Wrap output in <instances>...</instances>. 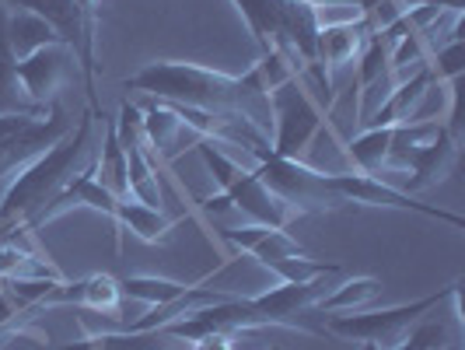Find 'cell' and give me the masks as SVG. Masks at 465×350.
<instances>
[{
  "instance_id": "1",
  "label": "cell",
  "mask_w": 465,
  "mask_h": 350,
  "mask_svg": "<svg viewBox=\"0 0 465 350\" xmlns=\"http://www.w3.org/2000/svg\"><path fill=\"white\" fill-rule=\"evenodd\" d=\"M126 92H143L158 102L172 105H189V109H207V113H242L256 119L270 134V92L262 85L259 67H252L242 77L221 74L200 64H183V60H158L137 70L134 77L123 81Z\"/></svg>"
},
{
  "instance_id": "2",
  "label": "cell",
  "mask_w": 465,
  "mask_h": 350,
  "mask_svg": "<svg viewBox=\"0 0 465 350\" xmlns=\"http://www.w3.org/2000/svg\"><path fill=\"white\" fill-rule=\"evenodd\" d=\"M92 109L77 119V130H70L64 140H56L49 151H43L39 158L18 168V175L11 179V186L0 200V225H28L43 207H49L64 189L74 183V175L84 168L88 162H94L92 155Z\"/></svg>"
},
{
  "instance_id": "3",
  "label": "cell",
  "mask_w": 465,
  "mask_h": 350,
  "mask_svg": "<svg viewBox=\"0 0 465 350\" xmlns=\"http://www.w3.org/2000/svg\"><path fill=\"white\" fill-rule=\"evenodd\" d=\"M245 18L252 39L262 53H280L298 74H315L322 88H332V77L319 67V25L315 11L304 0H232Z\"/></svg>"
},
{
  "instance_id": "4",
  "label": "cell",
  "mask_w": 465,
  "mask_h": 350,
  "mask_svg": "<svg viewBox=\"0 0 465 350\" xmlns=\"http://www.w3.org/2000/svg\"><path fill=\"white\" fill-rule=\"evenodd\" d=\"M196 151H200V158L207 162L210 175L217 179L221 193L232 200V207L242 210V214H249V217H252V225L287 228L291 221H298V217H302V214L291 207L287 200H280L277 193L266 186L256 172H249V168H242L234 158H228L213 140H200V144H196Z\"/></svg>"
},
{
  "instance_id": "5",
  "label": "cell",
  "mask_w": 465,
  "mask_h": 350,
  "mask_svg": "<svg viewBox=\"0 0 465 350\" xmlns=\"http://www.w3.org/2000/svg\"><path fill=\"white\" fill-rule=\"evenodd\" d=\"M256 155V175L266 186L277 193L280 200H287L298 214H326V210L347 207V200L336 193L329 172H319L302 158H283L273 151V144L252 147Z\"/></svg>"
},
{
  "instance_id": "6",
  "label": "cell",
  "mask_w": 465,
  "mask_h": 350,
  "mask_svg": "<svg viewBox=\"0 0 465 350\" xmlns=\"http://www.w3.org/2000/svg\"><path fill=\"white\" fill-rule=\"evenodd\" d=\"M459 280L448 284L438 295L417 298L413 305H396V308H374V312H340L329 319L326 333L332 336H347V340H361V344H378L381 350L396 347L410 336V329L417 326L427 312H434L441 302L455 295Z\"/></svg>"
},
{
  "instance_id": "7",
  "label": "cell",
  "mask_w": 465,
  "mask_h": 350,
  "mask_svg": "<svg viewBox=\"0 0 465 350\" xmlns=\"http://www.w3.org/2000/svg\"><path fill=\"white\" fill-rule=\"evenodd\" d=\"M270 123H273V151L283 158H302L312 140L322 134V113L302 88V77H291L270 88Z\"/></svg>"
},
{
  "instance_id": "8",
  "label": "cell",
  "mask_w": 465,
  "mask_h": 350,
  "mask_svg": "<svg viewBox=\"0 0 465 350\" xmlns=\"http://www.w3.org/2000/svg\"><path fill=\"white\" fill-rule=\"evenodd\" d=\"M332 179V186L336 193L347 200V204H364V207H396V210H417L423 217H434V221H444V225H451V228H465V221L459 214H451V210H441V207H430V204H420L413 200L410 193H402V189L389 186L385 179H378V175H364V172H336V175H329Z\"/></svg>"
},
{
  "instance_id": "9",
  "label": "cell",
  "mask_w": 465,
  "mask_h": 350,
  "mask_svg": "<svg viewBox=\"0 0 465 350\" xmlns=\"http://www.w3.org/2000/svg\"><path fill=\"white\" fill-rule=\"evenodd\" d=\"M70 130H74V119H67V113L53 102V109H49L46 116L32 119L25 130H18L15 137H7L0 144V175L25 168L32 158H39L43 151H49L56 140L67 137Z\"/></svg>"
},
{
  "instance_id": "10",
  "label": "cell",
  "mask_w": 465,
  "mask_h": 350,
  "mask_svg": "<svg viewBox=\"0 0 465 350\" xmlns=\"http://www.w3.org/2000/svg\"><path fill=\"white\" fill-rule=\"evenodd\" d=\"M140 116H143V144H147V155L158 158L162 165L175 162V155L186 147V140H196V134L183 123L179 109H175L172 102H158V98H154V105L140 109Z\"/></svg>"
},
{
  "instance_id": "11",
  "label": "cell",
  "mask_w": 465,
  "mask_h": 350,
  "mask_svg": "<svg viewBox=\"0 0 465 350\" xmlns=\"http://www.w3.org/2000/svg\"><path fill=\"white\" fill-rule=\"evenodd\" d=\"M70 60H74V53H70L67 46L35 49L32 56L18 60V77H22L28 98L49 109V105H53V95H56V88H60V85H64V77H67Z\"/></svg>"
},
{
  "instance_id": "12",
  "label": "cell",
  "mask_w": 465,
  "mask_h": 350,
  "mask_svg": "<svg viewBox=\"0 0 465 350\" xmlns=\"http://www.w3.org/2000/svg\"><path fill=\"white\" fill-rule=\"evenodd\" d=\"M221 238L232 242L234 249L256 256L262 266L277 259L304 256V249L287 235V228H270V225H245V228H221Z\"/></svg>"
},
{
  "instance_id": "13",
  "label": "cell",
  "mask_w": 465,
  "mask_h": 350,
  "mask_svg": "<svg viewBox=\"0 0 465 350\" xmlns=\"http://www.w3.org/2000/svg\"><path fill=\"white\" fill-rule=\"evenodd\" d=\"M11 7H22L39 15L43 22H49L56 28L60 43L74 53L77 64H84V22H81V7L77 0H7Z\"/></svg>"
},
{
  "instance_id": "14",
  "label": "cell",
  "mask_w": 465,
  "mask_h": 350,
  "mask_svg": "<svg viewBox=\"0 0 465 350\" xmlns=\"http://www.w3.org/2000/svg\"><path fill=\"white\" fill-rule=\"evenodd\" d=\"M455 162H459V137H455L448 126H441L438 137L430 140L417 158L410 162V168H406V172H410L406 183H410V189L438 186L444 175L455 168Z\"/></svg>"
},
{
  "instance_id": "15",
  "label": "cell",
  "mask_w": 465,
  "mask_h": 350,
  "mask_svg": "<svg viewBox=\"0 0 465 350\" xmlns=\"http://www.w3.org/2000/svg\"><path fill=\"white\" fill-rule=\"evenodd\" d=\"M119 280H113L109 274H92V277H81V280H60L53 287L46 305H81V308H92V312H119Z\"/></svg>"
},
{
  "instance_id": "16",
  "label": "cell",
  "mask_w": 465,
  "mask_h": 350,
  "mask_svg": "<svg viewBox=\"0 0 465 350\" xmlns=\"http://www.w3.org/2000/svg\"><path fill=\"white\" fill-rule=\"evenodd\" d=\"M371 25L368 18L364 22H353V25H336V28H322L319 32V67L326 70H340L353 64L364 46H368V39H371Z\"/></svg>"
},
{
  "instance_id": "17",
  "label": "cell",
  "mask_w": 465,
  "mask_h": 350,
  "mask_svg": "<svg viewBox=\"0 0 465 350\" xmlns=\"http://www.w3.org/2000/svg\"><path fill=\"white\" fill-rule=\"evenodd\" d=\"M4 39H7V46H11V53H15V60L32 56L35 49L64 46L53 25L43 22V18H39V15H32V11H22V7H15V15L7 18V32H4Z\"/></svg>"
},
{
  "instance_id": "18",
  "label": "cell",
  "mask_w": 465,
  "mask_h": 350,
  "mask_svg": "<svg viewBox=\"0 0 465 350\" xmlns=\"http://www.w3.org/2000/svg\"><path fill=\"white\" fill-rule=\"evenodd\" d=\"M53 109V105H49ZM46 105L32 102L25 92L22 77H18V60L7 46L4 32H0V113H15V116H46Z\"/></svg>"
},
{
  "instance_id": "19",
  "label": "cell",
  "mask_w": 465,
  "mask_h": 350,
  "mask_svg": "<svg viewBox=\"0 0 465 350\" xmlns=\"http://www.w3.org/2000/svg\"><path fill=\"white\" fill-rule=\"evenodd\" d=\"M130 168H126V147L119 144L116 123L105 119V144L94 155V179L109 189L116 200H130V183H126Z\"/></svg>"
},
{
  "instance_id": "20",
  "label": "cell",
  "mask_w": 465,
  "mask_h": 350,
  "mask_svg": "<svg viewBox=\"0 0 465 350\" xmlns=\"http://www.w3.org/2000/svg\"><path fill=\"white\" fill-rule=\"evenodd\" d=\"M116 221H119V232H134L140 242H164L168 232L183 221V217H164L158 207H143L137 200H119L116 207Z\"/></svg>"
},
{
  "instance_id": "21",
  "label": "cell",
  "mask_w": 465,
  "mask_h": 350,
  "mask_svg": "<svg viewBox=\"0 0 465 350\" xmlns=\"http://www.w3.org/2000/svg\"><path fill=\"white\" fill-rule=\"evenodd\" d=\"M441 126L444 123H438V119H427V123H399V126H392L389 165H396V168H410V162L417 158L430 140L438 137V130H441Z\"/></svg>"
},
{
  "instance_id": "22",
  "label": "cell",
  "mask_w": 465,
  "mask_h": 350,
  "mask_svg": "<svg viewBox=\"0 0 465 350\" xmlns=\"http://www.w3.org/2000/svg\"><path fill=\"white\" fill-rule=\"evenodd\" d=\"M389 147H392V126H371L361 137L350 140V162L357 165V172L378 175L389 165Z\"/></svg>"
},
{
  "instance_id": "23",
  "label": "cell",
  "mask_w": 465,
  "mask_h": 350,
  "mask_svg": "<svg viewBox=\"0 0 465 350\" xmlns=\"http://www.w3.org/2000/svg\"><path fill=\"white\" fill-rule=\"evenodd\" d=\"M189 287H193V284H179V280H164V277H123L119 280V291H123L126 298L147 302L151 308L186 298Z\"/></svg>"
},
{
  "instance_id": "24",
  "label": "cell",
  "mask_w": 465,
  "mask_h": 350,
  "mask_svg": "<svg viewBox=\"0 0 465 350\" xmlns=\"http://www.w3.org/2000/svg\"><path fill=\"white\" fill-rule=\"evenodd\" d=\"M381 295V280L378 277H353L347 284H340L336 291H329L322 302L315 305V312H332V315H340V312H353V308H361V305L374 302Z\"/></svg>"
},
{
  "instance_id": "25",
  "label": "cell",
  "mask_w": 465,
  "mask_h": 350,
  "mask_svg": "<svg viewBox=\"0 0 465 350\" xmlns=\"http://www.w3.org/2000/svg\"><path fill=\"white\" fill-rule=\"evenodd\" d=\"M434 81H459L462 77V39H451L448 46H438L434 53V64H427Z\"/></svg>"
},
{
  "instance_id": "26",
  "label": "cell",
  "mask_w": 465,
  "mask_h": 350,
  "mask_svg": "<svg viewBox=\"0 0 465 350\" xmlns=\"http://www.w3.org/2000/svg\"><path fill=\"white\" fill-rule=\"evenodd\" d=\"M32 119H39V116H15V113H0V144L7 137H15L18 130H25Z\"/></svg>"
},
{
  "instance_id": "27",
  "label": "cell",
  "mask_w": 465,
  "mask_h": 350,
  "mask_svg": "<svg viewBox=\"0 0 465 350\" xmlns=\"http://www.w3.org/2000/svg\"><path fill=\"white\" fill-rule=\"evenodd\" d=\"M193 350H234V344L228 333H210V336H203V340H196Z\"/></svg>"
},
{
  "instance_id": "28",
  "label": "cell",
  "mask_w": 465,
  "mask_h": 350,
  "mask_svg": "<svg viewBox=\"0 0 465 350\" xmlns=\"http://www.w3.org/2000/svg\"><path fill=\"white\" fill-rule=\"evenodd\" d=\"M389 350H427V347H420L413 340H402V344H396V347H389Z\"/></svg>"
},
{
  "instance_id": "29",
  "label": "cell",
  "mask_w": 465,
  "mask_h": 350,
  "mask_svg": "<svg viewBox=\"0 0 465 350\" xmlns=\"http://www.w3.org/2000/svg\"><path fill=\"white\" fill-rule=\"evenodd\" d=\"M361 350H381V347H378V344H364Z\"/></svg>"
},
{
  "instance_id": "30",
  "label": "cell",
  "mask_w": 465,
  "mask_h": 350,
  "mask_svg": "<svg viewBox=\"0 0 465 350\" xmlns=\"http://www.w3.org/2000/svg\"><path fill=\"white\" fill-rule=\"evenodd\" d=\"M273 350H280V347H273Z\"/></svg>"
}]
</instances>
